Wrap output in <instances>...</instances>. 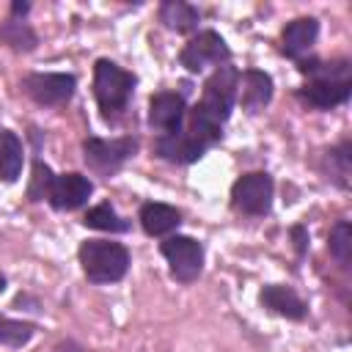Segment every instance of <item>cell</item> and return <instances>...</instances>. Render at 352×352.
Listing matches in <instances>:
<instances>
[{
  "label": "cell",
  "instance_id": "cell-12",
  "mask_svg": "<svg viewBox=\"0 0 352 352\" xmlns=\"http://www.w3.org/2000/svg\"><path fill=\"white\" fill-rule=\"evenodd\" d=\"M270 99H272V77L261 69H245L239 74V91H236V102L242 104V110L258 113L270 104Z\"/></svg>",
  "mask_w": 352,
  "mask_h": 352
},
{
  "label": "cell",
  "instance_id": "cell-19",
  "mask_svg": "<svg viewBox=\"0 0 352 352\" xmlns=\"http://www.w3.org/2000/svg\"><path fill=\"white\" fill-rule=\"evenodd\" d=\"M82 223L88 228H96V231H110V234H124L129 231V220H124L110 204H96L85 212Z\"/></svg>",
  "mask_w": 352,
  "mask_h": 352
},
{
  "label": "cell",
  "instance_id": "cell-21",
  "mask_svg": "<svg viewBox=\"0 0 352 352\" xmlns=\"http://www.w3.org/2000/svg\"><path fill=\"white\" fill-rule=\"evenodd\" d=\"M333 258L341 264V267H349L352 261V226L349 220H338L333 228H330V242H327Z\"/></svg>",
  "mask_w": 352,
  "mask_h": 352
},
{
  "label": "cell",
  "instance_id": "cell-24",
  "mask_svg": "<svg viewBox=\"0 0 352 352\" xmlns=\"http://www.w3.org/2000/svg\"><path fill=\"white\" fill-rule=\"evenodd\" d=\"M52 179H55V173L50 170V165L41 162V160H36L33 162V176H30V184H28V198L30 201L47 198L50 195V187H52Z\"/></svg>",
  "mask_w": 352,
  "mask_h": 352
},
{
  "label": "cell",
  "instance_id": "cell-27",
  "mask_svg": "<svg viewBox=\"0 0 352 352\" xmlns=\"http://www.w3.org/2000/svg\"><path fill=\"white\" fill-rule=\"evenodd\" d=\"M55 352H85V349H80V346H74V344H58Z\"/></svg>",
  "mask_w": 352,
  "mask_h": 352
},
{
  "label": "cell",
  "instance_id": "cell-18",
  "mask_svg": "<svg viewBox=\"0 0 352 352\" xmlns=\"http://www.w3.org/2000/svg\"><path fill=\"white\" fill-rule=\"evenodd\" d=\"M160 22L168 28V30H176V33H190L198 28L201 22V11L184 0H165L160 6Z\"/></svg>",
  "mask_w": 352,
  "mask_h": 352
},
{
  "label": "cell",
  "instance_id": "cell-16",
  "mask_svg": "<svg viewBox=\"0 0 352 352\" xmlns=\"http://www.w3.org/2000/svg\"><path fill=\"white\" fill-rule=\"evenodd\" d=\"M154 154L160 160H168V162H176V165H190L195 160H201L206 151H201L182 129L173 132V135H160L154 140Z\"/></svg>",
  "mask_w": 352,
  "mask_h": 352
},
{
  "label": "cell",
  "instance_id": "cell-13",
  "mask_svg": "<svg viewBox=\"0 0 352 352\" xmlns=\"http://www.w3.org/2000/svg\"><path fill=\"white\" fill-rule=\"evenodd\" d=\"M258 302H261L267 311H272V314H278V316H286V319H294V322H302L305 314H308L305 300H302L292 286H280V283L264 286L261 294H258Z\"/></svg>",
  "mask_w": 352,
  "mask_h": 352
},
{
  "label": "cell",
  "instance_id": "cell-28",
  "mask_svg": "<svg viewBox=\"0 0 352 352\" xmlns=\"http://www.w3.org/2000/svg\"><path fill=\"white\" fill-rule=\"evenodd\" d=\"M3 292H6V275L0 272V294H3Z\"/></svg>",
  "mask_w": 352,
  "mask_h": 352
},
{
  "label": "cell",
  "instance_id": "cell-6",
  "mask_svg": "<svg viewBox=\"0 0 352 352\" xmlns=\"http://www.w3.org/2000/svg\"><path fill=\"white\" fill-rule=\"evenodd\" d=\"M272 195H275V182L270 173L264 170L242 173L231 184V209L250 217H264L272 206Z\"/></svg>",
  "mask_w": 352,
  "mask_h": 352
},
{
  "label": "cell",
  "instance_id": "cell-5",
  "mask_svg": "<svg viewBox=\"0 0 352 352\" xmlns=\"http://www.w3.org/2000/svg\"><path fill=\"white\" fill-rule=\"evenodd\" d=\"M138 151V138H85L82 140V160L94 173L113 176L124 168L126 160H132Z\"/></svg>",
  "mask_w": 352,
  "mask_h": 352
},
{
  "label": "cell",
  "instance_id": "cell-15",
  "mask_svg": "<svg viewBox=\"0 0 352 352\" xmlns=\"http://www.w3.org/2000/svg\"><path fill=\"white\" fill-rule=\"evenodd\" d=\"M138 220H140V226H143V231H146L148 236H165V234H170V231L179 228L182 212H179L176 206H170V204L148 201V204L140 206Z\"/></svg>",
  "mask_w": 352,
  "mask_h": 352
},
{
  "label": "cell",
  "instance_id": "cell-14",
  "mask_svg": "<svg viewBox=\"0 0 352 352\" xmlns=\"http://www.w3.org/2000/svg\"><path fill=\"white\" fill-rule=\"evenodd\" d=\"M316 36H319V19H314V16H297L280 33V52L286 58L300 60L314 47Z\"/></svg>",
  "mask_w": 352,
  "mask_h": 352
},
{
  "label": "cell",
  "instance_id": "cell-17",
  "mask_svg": "<svg viewBox=\"0 0 352 352\" xmlns=\"http://www.w3.org/2000/svg\"><path fill=\"white\" fill-rule=\"evenodd\" d=\"M22 162H25V148L22 140L16 138V132L11 129H0V182H16L22 173Z\"/></svg>",
  "mask_w": 352,
  "mask_h": 352
},
{
  "label": "cell",
  "instance_id": "cell-1",
  "mask_svg": "<svg viewBox=\"0 0 352 352\" xmlns=\"http://www.w3.org/2000/svg\"><path fill=\"white\" fill-rule=\"evenodd\" d=\"M300 74L308 77V82L297 91V96L316 110H330L338 107L349 99L352 94V63L349 60H300L297 63Z\"/></svg>",
  "mask_w": 352,
  "mask_h": 352
},
{
  "label": "cell",
  "instance_id": "cell-22",
  "mask_svg": "<svg viewBox=\"0 0 352 352\" xmlns=\"http://www.w3.org/2000/svg\"><path fill=\"white\" fill-rule=\"evenodd\" d=\"M327 162H330V179L338 187H349V173H352V154H349V143L344 140L341 146L327 151Z\"/></svg>",
  "mask_w": 352,
  "mask_h": 352
},
{
  "label": "cell",
  "instance_id": "cell-2",
  "mask_svg": "<svg viewBox=\"0 0 352 352\" xmlns=\"http://www.w3.org/2000/svg\"><path fill=\"white\" fill-rule=\"evenodd\" d=\"M135 85H138V77L132 72H126L124 66H118L107 58H99L94 63V96L107 121L118 118L126 110Z\"/></svg>",
  "mask_w": 352,
  "mask_h": 352
},
{
  "label": "cell",
  "instance_id": "cell-20",
  "mask_svg": "<svg viewBox=\"0 0 352 352\" xmlns=\"http://www.w3.org/2000/svg\"><path fill=\"white\" fill-rule=\"evenodd\" d=\"M33 336H36V324H33V322H22V319L0 316V346L22 349Z\"/></svg>",
  "mask_w": 352,
  "mask_h": 352
},
{
  "label": "cell",
  "instance_id": "cell-25",
  "mask_svg": "<svg viewBox=\"0 0 352 352\" xmlns=\"http://www.w3.org/2000/svg\"><path fill=\"white\" fill-rule=\"evenodd\" d=\"M292 242H294V250H297V258H302L305 253H308V228L302 226V223H297V226H292Z\"/></svg>",
  "mask_w": 352,
  "mask_h": 352
},
{
  "label": "cell",
  "instance_id": "cell-11",
  "mask_svg": "<svg viewBox=\"0 0 352 352\" xmlns=\"http://www.w3.org/2000/svg\"><path fill=\"white\" fill-rule=\"evenodd\" d=\"M187 118V104L182 94L173 91H160L148 99V126L157 129L160 135H173L184 126Z\"/></svg>",
  "mask_w": 352,
  "mask_h": 352
},
{
  "label": "cell",
  "instance_id": "cell-8",
  "mask_svg": "<svg viewBox=\"0 0 352 352\" xmlns=\"http://www.w3.org/2000/svg\"><path fill=\"white\" fill-rule=\"evenodd\" d=\"M179 60H182V66H184L187 72L198 74V72H204V69H209V66L217 69V66L228 63V60H231V50H228L226 38H223L217 30H201L198 36H192V38L184 44Z\"/></svg>",
  "mask_w": 352,
  "mask_h": 352
},
{
  "label": "cell",
  "instance_id": "cell-26",
  "mask_svg": "<svg viewBox=\"0 0 352 352\" xmlns=\"http://www.w3.org/2000/svg\"><path fill=\"white\" fill-rule=\"evenodd\" d=\"M28 11H30V3H19V0H16V3L11 6V14H14V16H19V14H28Z\"/></svg>",
  "mask_w": 352,
  "mask_h": 352
},
{
  "label": "cell",
  "instance_id": "cell-4",
  "mask_svg": "<svg viewBox=\"0 0 352 352\" xmlns=\"http://www.w3.org/2000/svg\"><path fill=\"white\" fill-rule=\"evenodd\" d=\"M236 91H239V72L231 63H223L204 82V94H201V102L195 104V110L223 126L231 118V110L236 104Z\"/></svg>",
  "mask_w": 352,
  "mask_h": 352
},
{
  "label": "cell",
  "instance_id": "cell-3",
  "mask_svg": "<svg viewBox=\"0 0 352 352\" xmlns=\"http://www.w3.org/2000/svg\"><path fill=\"white\" fill-rule=\"evenodd\" d=\"M77 258L91 283H116L129 270V250L110 239H85L77 250Z\"/></svg>",
  "mask_w": 352,
  "mask_h": 352
},
{
  "label": "cell",
  "instance_id": "cell-23",
  "mask_svg": "<svg viewBox=\"0 0 352 352\" xmlns=\"http://www.w3.org/2000/svg\"><path fill=\"white\" fill-rule=\"evenodd\" d=\"M0 41H6L8 47L14 50H33L36 47V33L19 22V19H8L3 28H0Z\"/></svg>",
  "mask_w": 352,
  "mask_h": 352
},
{
  "label": "cell",
  "instance_id": "cell-10",
  "mask_svg": "<svg viewBox=\"0 0 352 352\" xmlns=\"http://www.w3.org/2000/svg\"><path fill=\"white\" fill-rule=\"evenodd\" d=\"M94 192V182L77 170H69V173H58L52 179V187H50V206L58 209V212H74L80 209L82 204H88Z\"/></svg>",
  "mask_w": 352,
  "mask_h": 352
},
{
  "label": "cell",
  "instance_id": "cell-9",
  "mask_svg": "<svg viewBox=\"0 0 352 352\" xmlns=\"http://www.w3.org/2000/svg\"><path fill=\"white\" fill-rule=\"evenodd\" d=\"M77 77L69 72H33L22 80V91L41 107L66 104L74 96Z\"/></svg>",
  "mask_w": 352,
  "mask_h": 352
},
{
  "label": "cell",
  "instance_id": "cell-7",
  "mask_svg": "<svg viewBox=\"0 0 352 352\" xmlns=\"http://www.w3.org/2000/svg\"><path fill=\"white\" fill-rule=\"evenodd\" d=\"M160 253L168 261L170 278L179 283H192L198 280L201 270H204V245L192 236H168L165 242H160Z\"/></svg>",
  "mask_w": 352,
  "mask_h": 352
}]
</instances>
